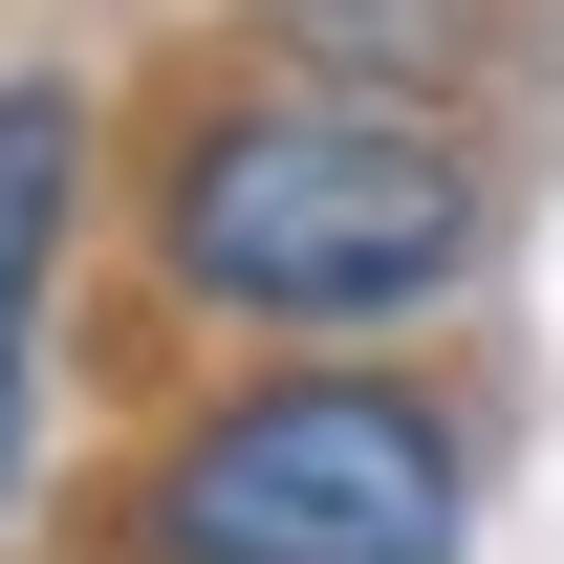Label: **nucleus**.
I'll list each match as a JSON object with an SVG mask.
<instances>
[{"mask_svg": "<svg viewBox=\"0 0 564 564\" xmlns=\"http://www.w3.org/2000/svg\"><path fill=\"white\" fill-rule=\"evenodd\" d=\"M456 261H478V152L413 131L391 87H217L152 174V282L196 326H261V348L434 326Z\"/></svg>", "mask_w": 564, "mask_h": 564, "instance_id": "nucleus-1", "label": "nucleus"}, {"mask_svg": "<svg viewBox=\"0 0 564 564\" xmlns=\"http://www.w3.org/2000/svg\"><path fill=\"white\" fill-rule=\"evenodd\" d=\"M456 543H478V434L391 369H261L131 499V564H456Z\"/></svg>", "mask_w": 564, "mask_h": 564, "instance_id": "nucleus-2", "label": "nucleus"}, {"mask_svg": "<svg viewBox=\"0 0 564 564\" xmlns=\"http://www.w3.org/2000/svg\"><path fill=\"white\" fill-rule=\"evenodd\" d=\"M66 196H87V109L0 87V521H22V434H44V282H66Z\"/></svg>", "mask_w": 564, "mask_h": 564, "instance_id": "nucleus-3", "label": "nucleus"}]
</instances>
